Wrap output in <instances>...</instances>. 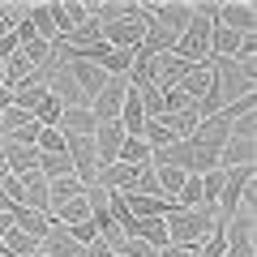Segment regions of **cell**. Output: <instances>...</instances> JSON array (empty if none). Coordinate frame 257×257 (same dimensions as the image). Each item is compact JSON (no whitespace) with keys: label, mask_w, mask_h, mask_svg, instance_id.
Listing matches in <instances>:
<instances>
[{"label":"cell","mask_w":257,"mask_h":257,"mask_svg":"<svg viewBox=\"0 0 257 257\" xmlns=\"http://www.w3.org/2000/svg\"><path fill=\"white\" fill-rule=\"evenodd\" d=\"M163 227H167V244L193 248V253H197V244L219 227V219H214V210H206V206L202 210H172L163 219Z\"/></svg>","instance_id":"6da1fadb"},{"label":"cell","mask_w":257,"mask_h":257,"mask_svg":"<svg viewBox=\"0 0 257 257\" xmlns=\"http://www.w3.org/2000/svg\"><path fill=\"white\" fill-rule=\"evenodd\" d=\"M206 64H210L214 90L223 94V103H236L257 90V64H236V60H223V56H210Z\"/></svg>","instance_id":"7a4b0ae2"},{"label":"cell","mask_w":257,"mask_h":257,"mask_svg":"<svg viewBox=\"0 0 257 257\" xmlns=\"http://www.w3.org/2000/svg\"><path fill=\"white\" fill-rule=\"evenodd\" d=\"M210 30H214L210 18L193 13L189 30H180V35H176V47H172V52L180 56L184 64H206V60H210Z\"/></svg>","instance_id":"3957f363"},{"label":"cell","mask_w":257,"mask_h":257,"mask_svg":"<svg viewBox=\"0 0 257 257\" xmlns=\"http://www.w3.org/2000/svg\"><path fill=\"white\" fill-rule=\"evenodd\" d=\"M146 9H142L138 0V13H128V18H116V22H103V43L116 47V52H133V47L142 43V35H146Z\"/></svg>","instance_id":"277c9868"},{"label":"cell","mask_w":257,"mask_h":257,"mask_svg":"<svg viewBox=\"0 0 257 257\" xmlns=\"http://www.w3.org/2000/svg\"><path fill=\"white\" fill-rule=\"evenodd\" d=\"M142 9H146V18L155 26L172 30V35L189 30V22H193V0H142Z\"/></svg>","instance_id":"5b68a950"},{"label":"cell","mask_w":257,"mask_h":257,"mask_svg":"<svg viewBox=\"0 0 257 257\" xmlns=\"http://www.w3.org/2000/svg\"><path fill=\"white\" fill-rule=\"evenodd\" d=\"M214 26L236 30V35H253L257 30V5L253 0H223L214 13Z\"/></svg>","instance_id":"8992f818"},{"label":"cell","mask_w":257,"mask_h":257,"mask_svg":"<svg viewBox=\"0 0 257 257\" xmlns=\"http://www.w3.org/2000/svg\"><path fill=\"white\" fill-rule=\"evenodd\" d=\"M257 163V138H227V146L219 150V167L236 172V167H253Z\"/></svg>","instance_id":"52a82bcc"},{"label":"cell","mask_w":257,"mask_h":257,"mask_svg":"<svg viewBox=\"0 0 257 257\" xmlns=\"http://www.w3.org/2000/svg\"><path fill=\"white\" fill-rule=\"evenodd\" d=\"M120 142H124V128H120L116 120H107V124L94 128V155H99V167H111V163H116Z\"/></svg>","instance_id":"ba28073f"},{"label":"cell","mask_w":257,"mask_h":257,"mask_svg":"<svg viewBox=\"0 0 257 257\" xmlns=\"http://www.w3.org/2000/svg\"><path fill=\"white\" fill-rule=\"evenodd\" d=\"M5 172L9 176H30V172H39V150L35 146H18V142H9L5 138Z\"/></svg>","instance_id":"9c48e42d"},{"label":"cell","mask_w":257,"mask_h":257,"mask_svg":"<svg viewBox=\"0 0 257 257\" xmlns=\"http://www.w3.org/2000/svg\"><path fill=\"white\" fill-rule=\"evenodd\" d=\"M124 210L133 219H167L176 210L172 197H142V193H124Z\"/></svg>","instance_id":"30bf717a"},{"label":"cell","mask_w":257,"mask_h":257,"mask_svg":"<svg viewBox=\"0 0 257 257\" xmlns=\"http://www.w3.org/2000/svg\"><path fill=\"white\" fill-rule=\"evenodd\" d=\"M39 253H43V257H82V244H77V240L69 236L60 223H52V227H47V236L39 240Z\"/></svg>","instance_id":"8fae6325"},{"label":"cell","mask_w":257,"mask_h":257,"mask_svg":"<svg viewBox=\"0 0 257 257\" xmlns=\"http://www.w3.org/2000/svg\"><path fill=\"white\" fill-rule=\"evenodd\" d=\"M64 69H69V77L77 82V90L86 94V103H90L94 94H99L103 86H107V73H103L99 64H86V60H77V64H64Z\"/></svg>","instance_id":"7c38bea8"},{"label":"cell","mask_w":257,"mask_h":257,"mask_svg":"<svg viewBox=\"0 0 257 257\" xmlns=\"http://www.w3.org/2000/svg\"><path fill=\"white\" fill-rule=\"evenodd\" d=\"M189 69H197V64H184L176 52H163V56H155V86H159V90H172V86L180 82V77L189 73Z\"/></svg>","instance_id":"4fadbf2b"},{"label":"cell","mask_w":257,"mask_h":257,"mask_svg":"<svg viewBox=\"0 0 257 257\" xmlns=\"http://www.w3.org/2000/svg\"><path fill=\"white\" fill-rule=\"evenodd\" d=\"M26 22L43 43H56L60 30H56V18H52V0H39V5H26Z\"/></svg>","instance_id":"5bb4252c"},{"label":"cell","mask_w":257,"mask_h":257,"mask_svg":"<svg viewBox=\"0 0 257 257\" xmlns=\"http://www.w3.org/2000/svg\"><path fill=\"white\" fill-rule=\"evenodd\" d=\"M133 180H138V167H128V163L99 167V176H94V184L107 189V193H128V189H133Z\"/></svg>","instance_id":"9a60e30c"},{"label":"cell","mask_w":257,"mask_h":257,"mask_svg":"<svg viewBox=\"0 0 257 257\" xmlns=\"http://www.w3.org/2000/svg\"><path fill=\"white\" fill-rule=\"evenodd\" d=\"M64 138H94L99 120L90 116V107H73V111H60V124H56Z\"/></svg>","instance_id":"2e32d148"},{"label":"cell","mask_w":257,"mask_h":257,"mask_svg":"<svg viewBox=\"0 0 257 257\" xmlns=\"http://www.w3.org/2000/svg\"><path fill=\"white\" fill-rule=\"evenodd\" d=\"M22 206L35 210V214H47V210H52V202H47V180H43L39 172L22 176Z\"/></svg>","instance_id":"e0dca14e"},{"label":"cell","mask_w":257,"mask_h":257,"mask_svg":"<svg viewBox=\"0 0 257 257\" xmlns=\"http://www.w3.org/2000/svg\"><path fill=\"white\" fill-rule=\"evenodd\" d=\"M210 82H214V77H210V64H197V69H189V73L176 82V90H180L189 103H197L206 90H210Z\"/></svg>","instance_id":"ac0fdd59"},{"label":"cell","mask_w":257,"mask_h":257,"mask_svg":"<svg viewBox=\"0 0 257 257\" xmlns=\"http://www.w3.org/2000/svg\"><path fill=\"white\" fill-rule=\"evenodd\" d=\"M86 193V184L77 180V176H64V180H47V202H52V210L56 206H64V202H73V197H82ZM47 210V214H52Z\"/></svg>","instance_id":"d6986e66"},{"label":"cell","mask_w":257,"mask_h":257,"mask_svg":"<svg viewBox=\"0 0 257 257\" xmlns=\"http://www.w3.org/2000/svg\"><path fill=\"white\" fill-rule=\"evenodd\" d=\"M47 99V86L43 82H18L13 86V107H22L26 116H35V107Z\"/></svg>","instance_id":"ffe728a7"},{"label":"cell","mask_w":257,"mask_h":257,"mask_svg":"<svg viewBox=\"0 0 257 257\" xmlns=\"http://www.w3.org/2000/svg\"><path fill=\"white\" fill-rule=\"evenodd\" d=\"M13 227L26 231L30 240H43V236H47V227H52V219H47V214L26 210V206H18V210H13Z\"/></svg>","instance_id":"44dd1931"},{"label":"cell","mask_w":257,"mask_h":257,"mask_svg":"<svg viewBox=\"0 0 257 257\" xmlns=\"http://www.w3.org/2000/svg\"><path fill=\"white\" fill-rule=\"evenodd\" d=\"M52 223H60V227H73V223H86L90 219V206H86V197H73V202H64V206H56L52 214H47Z\"/></svg>","instance_id":"7402d4cb"},{"label":"cell","mask_w":257,"mask_h":257,"mask_svg":"<svg viewBox=\"0 0 257 257\" xmlns=\"http://www.w3.org/2000/svg\"><path fill=\"white\" fill-rule=\"evenodd\" d=\"M35 253H39V240H30L26 231H18V227L0 240V257H35Z\"/></svg>","instance_id":"603a6c76"},{"label":"cell","mask_w":257,"mask_h":257,"mask_svg":"<svg viewBox=\"0 0 257 257\" xmlns=\"http://www.w3.org/2000/svg\"><path fill=\"white\" fill-rule=\"evenodd\" d=\"M133 240L150 244L155 253H159V248H167V227H163V219H138V231H133Z\"/></svg>","instance_id":"cb8c5ba5"},{"label":"cell","mask_w":257,"mask_h":257,"mask_svg":"<svg viewBox=\"0 0 257 257\" xmlns=\"http://www.w3.org/2000/svg\"><path fill=\"white\" fill-rule=\"evenodd\" d=\"M56 43H64V47H90V43H103V26L90 18L86 26H77V30H69V35H60Z\"/></svg>","instance_id":"d4e9b609"},{"label":"cell","mask_w":257,"mask_h":257,"mask_svg":"<svg viewBox=\"0 0 257 257\" xmlns=\"http://www.w3.org/2000/svg\"><path fill=\"white\" fill-rule=\"evenodd\" d=\"M116 163H128V167H150V146H146L142 138H124V142H120Z\"/></svg>","instance_id":"484cf974"},{"label":"cell","mask_w":257,"mask_h":257,"mask_svg":"<svg viewBox=\"0 0 257 257\" xmlns=\"http://www.w3.org/2000/svg\"><path fill=\"white\" fill-rule=\"evenodd\" d=\"M240 39H244V35L214 26V30H210V56H223V60H231V56H236V47H240Z\"/></svg>","instance_id":"4316f807"},{"label":"cell","mask_w":257,"mask_h":257,"mask_svg":"<svg viewBox=\"0 0 257 257\" xmlns=\"http://www.w3.org/2000/svg\"><path fill=\"white\" fill-rule=\"evenodd\" d=\"M223 184H227V172L223 167H214V172H206L202 176V197H206V206H219V193H223Z\"/></svg>","instance_id":"83f0119b"},{"label":"cell","mask_w":257,"mask_h":257,"mask_svg":"<svg viewBox=\"0 0 257 257\" xmlns=\"http://www.w3.org/2000/svg\"><path fill=\"white\" fill-rule=\"evenodd\" d=\"M60 13H64V22H69V30H77V26L90 22V5H86V0H60Z\"/></svg>","instance_id":"f1b7e54d"},{"label":"cell","mask_w":257,"mask_h":257,"mask_svg":"<svg viewBox=\"0 0 257 257\" xmlns=\"http://www.w3.org/2000/svg\"><path fill=\"white\" fill-rule=\"evenodd\" d=\"M35 150H39V155H64V133H60V128H39Z\"/></svg>","instance_id":"f546056e"},{"label":"cell","mask_w":257,"mask_h":257,"mask_svg":"<svg viewBox=\"0 0 257 257\" xmlns=\"http://www.w3.org/2000/svg\"><path fill=\"white\" fill-rule=\"evenodd\" d=\"M223 253H227V231H223V227H214L210 236H206L202 244H197V257H223Z\"/></svg>","instance_id":"4dcf8cb0"},{"label":"cell","mask_w":257,"mask_h":257,"mask_svg":"<svg viewBox=\"0 0 257 257\" xmlns=\"http://www.w3.org/2000/svg\"><path fill=\"white\" fill-rule=\"evenodd\" d=\"M64 231H69V236H73L82 248L90 244V240H99V231H94V223H90V219H86V223H73V227H64Z\"/></svg>","instance_id":"1f68e13d"},{"label":"cell","mask_w":257,"mask_h":257,"mask_svg":"<svg viewBox=\"0 0 257 257\" xmlns=\"http://www.w3.org/2000/svg\"><path fill=\"white\" fill-rule=\"evenodd\" d=\"M120 257H159V253L150 244H142V240H128V244L120 248Z\"/></svg>","instance_id":"d6a6232c"},{"label":"cell","mask_w":257,"mask_h":257,"mask_svg":"<svg viewBox=\"0 0 257 257\" xmlns=\"http://www.w3.org/2000/svg\"><path fill=\"white\" fill-rule=\"evenodd\" d=\"M159 257H197L193 248H176V244H167V248H159Z\"/></svg>","instance_id":"836d02e7"},{"label":"cell","mask_w":257,"mask_h":257,"mask_svg":"<svg viewBox=\"0 0 257 257\" xmlns=\"http://www.w3.org/2000/svg\"><path fill=\"white\" fill-rule=\"evenodd\" d=\"M9 107H13V86L0 82V111H9Z\"/></svg>","instance_id":"e575fe53"},{"label":"cell","mask_w":257,"mask_h":257,"mask_svg":"<svg viewBox=\"0 0 257 257\" xmlns=\"http://www.w3.org/2000/svg\"><path fill=\"white\" fill-rule=\"evenodd\" d=\"M9 231H13V214H5V210H0V240L9 236Z\"/></svg>","instance_id":"d590c367"},{"label":"cell","mask_w":257,"mask_h":257,"mask_svg":"<svg viewBox=\"0 0 257 257\" xmlns=\"http://www.w3.org/2000/svg\"><path fill=\"white\" fill-rule=\"evenodd\" d=\"M0 159H5V133H0Z\"/></svg>","instance_id":"8d00e7d4"},{"label":"cell","mask_w":257,"mask_h":257,"mask_svg":"<svg viewBox=\"0 0 257 257\" xmlns=\"http://www.w3.org/2000/svg\"><path fill=\"white\" fill-rule=\"evenodd\" d=\"M35 257H43V253H35Z\"/></svg>","instance_id":"74e56055"}]
</instances>
